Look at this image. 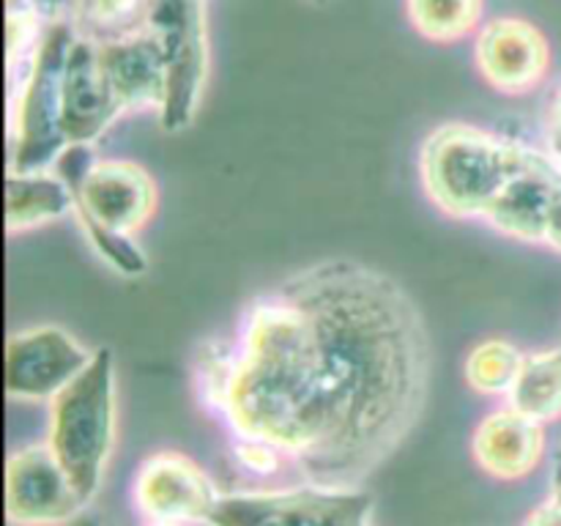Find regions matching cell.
<instances>
[{"instance_id": "1", "label": "cell", "mask_w": 561, "mask_h": 526, "mask_svg": "<svg viewBox=\"0 0 561 526\" xmlns=\"http://www.w3.org/2000/svg\"><path fill=\"white\" fill-rule=\"evenodd\" d=\"M431 340L414 299L356 261L299 268L247 301L217 414L307 482L356 485L422 414Z\"/></svg>"}, {"instance_id": "2", "label": "cell", "mask_w": 561, "mask_h": 526, "mask_svg": "<svg viewBox=\"0 0 561 526\" xmlns=\"http://www.w3.org/2000/svg\"><path fill=\"white\" fill-rule=\"evenodd\" d=\"M524 142L474 124L436 126L422 140L420 181L438 211L458 219H485L502 186L524 157Z\"/></svg>"}, {"instance_id": "3", "label": "cell", "mask_w": 561, "mask_h": 526, "mask_svg": "<svg viewBox=\"0 0 561 526\" xmlns=\"http://www.w3.org/2000/svg\"><path fill=\"white\" fill-rule=\"evenodd\" d=\"M49 449L88 504L102 488L115 444V362L96 348L85 370L49 400Z\"/></svg>"}, {"instance_id": "4", "label": "cell", "mask_w": 561, "mask_h": 526, "mask_svg": "<svg viewBox=\"0 0 561 526\" xmlns=\"http://www.w3.org/2000/svg\"><path fill=\"white\" fill-rule=\"evenodd\" d=\"M75 38L71 22L49 25L27 69L9 80V170H47L69 146L64 135V77Z\"/></svg>"}, {"instance_id": "5", "label": "cell", "mask_w": 561, "mask_h": 526, "mask_svg": "<svg viewBox=\"0 0 561 526\" xmlns=\"http://www.w3.org/2000/svg\"><path fill=\"white\" fill-rule=\"evenodd\" d=\"M75 195V214L88 241L110 233L135 236L157 211V184L131 159H96L85 142H69L53 164Z\"/></svg>"}, {"instance_id": "6", "label": "cell", "mask_w": 561, "mask_h": 526, "mask_svg": "<svg viewBox=\"0 0 561 526\" xmlns=\"http://www.w3.org/2000/svg\"><path fill=\"white\" fill-rule=\"evenodd\" d=\"M206 526H373V496L356 485L228 491Z\"/></svg>"}, {"instance_id": "7", "label": "cell", "mask_w": 561, "mask_h": 526, "mask_svg": "<svg viewBox=\"0 0 561 526\" xmlns=\"http://www.w3.org/2000/svg\"><path fill=\"white\" fill-rule=\"evenodd\" d=\"M148 31L168 60V96L159 121L168 132H181L195 121L208 80L206 0H153Z\"/></svg>"}, {"instance_id": "8", "label": "cell", "mask_w": 561, "mask_h": 526, "mask_svg": "<svg viewBox=\"0 0 561 526\" xmlns=\"http://www.w3.org/2000/svg\"><path fill=\"white\" fill-rule=\"evenodd\" d=\"M88 502L47 442L14 449L5 464V515L14 526H69Z\"/></svg>"}, {"instance_id": "9", "label": "cell", "mask_w": 561, "mask_h": 526, "mask_svg": "<svg viewBox=\"0 0 561 526\" xmlns=\"http://www.w3.org/2000/svg\"><path fill=\"white\" fill-rule=\"evenodd\" d=\"M93 351L53 323L20 329L5 345V392L25 403H49L91 362Z\"/></svg>"}, {"instance_id": "10", "label": "cell", "mask_w": 561, "mask_h": 526, "mask_svg": "<svg viewBox=\"0 0 561 526\" xmlns=\"http://www.w3.org/2000/svg\"><path fill=\"white\" fill-rule=\"evenodd\" d=\"M222 493L197 460L175 449L148 455L131 480V502L146 521L206 524Z\"/></svg>"}, {"instance_id": "11", "label": "cell", "mask_w": 561, "mask_h": 526, "mask_svg": "<svg viewBox=\"0 0 561 526\" xmlns=\"http://www.w3.org/2000/svg\"><path fill=\"white\" fill-rule=\"evenodd\" d=\"M482 80L499 93H529L551 69V44L546 33L520 16H496L485 22L474 47Z\"/></svg>"}, {"instance_id": "12", "label": "cell", "mask_w": 561, "mask_h": 526, "mask_svg": "<svg viewBox=\"0 0 561 526\" xmlns=\"http://www.w3.org/2000/svg\"><path fill=\"white\" fill-rule=\"evenodd\" d=\"M561 190V168L548 151L524 148L518 168L488 208L485 219L510 239L546 244V225L551 203Z\"/></svg>"}, {"instance_id": "13", "label": "cell", "mask_w": 561, "mask_h": 526, "mask_svg": "<svg viewBox=\"0 0 561 526\" xmlns=\"http://www.w3.org/2000/svg\"><path fill=\"white\" fill-rule=\"evenodd\" d=\"M99 64L121 115L162 110L168 96V60L151 31L99 44Z\"/></svg>"}, {"instance_id": "14", "label": "cell", "mask_w": 561, "mask_h": 526, "mask_svg": "<svg viewBox=\"0 0 561 526\" xmlns=\"http://www.w3.org/2000/svg\"><path fill=\"white\" fill-rule=\"evenodd\" d=\"M471 455L496 480H524L546 458V425L507 403L482 416L471 436Z\"/></svg>"}, {"instance_id": "15", "label": "cell", "mask_w": 561, "mask_h": 526, "mask_svg": "<svg viewBox=\"0 0 561 526\" xmlns=\"http://www.w3.org/2000/svg\"><path fill=\"white\" fill-rule=\"evenodd\" d=\"M121 110L99 64V44L77 33L64 77V135L66 142L93 146L110 129Z\"/></svg>"}, {"instance_id": "16", "label": "cell", "mask_w": 561, "mask_h": 526, "mask_svg": "<svg viewBox=\"0 0 561 526\" xmlns=\"http://www.w3.org/2000/svg\"><path fill=\"white\" fill-rule=\"evenodd\" d=\"M75 211L69 184L47 170H9L5 179V228L9 233L58 222Z\"/></svg>"}, {"instance_id": "17", "label": "cell", "mask_w": 561, "mask_h": 526, "mask_svg": "<svg viewBox=\"0 0 561 526\" xmlns=\"http://www.w3.org/2000/svg\"><path fill=\"white\" fill-rule=\"evenodd\" d=\"M507 403L542 425L561 420V348L526 354Z\"/></svg>"}, {"instance_id": "18", "label": "cell", "mask_w": 561, "mask_h": 526, "mask_svg": "<svg viewBox=\"0 0 561 526\" xmlns=\"http://www.w3.org/2000/svg\"><path fill=\"white\" fill-rule=\"evenodd\" d=\"M526 354L507 338H485L466 354L463 378L477 395L507 398L513 392Z\"/></svg>"}, {"instance_id": "19", "label": "cell", "mask_w": 561, "mask_h": 526, "mask_svg": "<svg viewBox=\"0 0 561 526\" xmlns=\"http://www.w3.org/2000/svg\"><path fill=\"white\" fill-rule=\"evenodd\" d=\"M153 0H82L71 25L93 44L137 36L151 25Z\"/></svg>"}, {"instance_id": "20", "label": "cell", "mask_w": 561, "mask_h": 526, "mask_svg": "<svg viewBox=\"0 0 561 526\" xmlns=\"http://www.w3.org/2000/svg\"><path fill=\"white\" fill-rule=\"evenodd\" d=\"M411 25L431 42H458L480 27L485 0H405Z\"/></svg>"}, {"instance_id": "21", "label": "cell", "mask_w": 561, "mask_h": 526, "mask_svg": "<svg viewBox=\"0 0 561 526\" xmlns=\"http://www.w3.org/2000/svg\"><path fill=\"white\" fill-rule=\"evenodd\" d=\"M233 458L247 474L261 477V480H268V477L279 474V471L285 469V464H288V455H285L283 449L263 442V438H250V436H236Z\"/></svg>"}, {"instance_id": "22", "label": "cell", "mask_w": 561, "mask_h": 526, "mask_svg": "<svg viewBox=\"0 0 561 526\" xmlns=\"http://www.w3.org/2000/svg\"><path fill=\"white\" fill-rule=\"evenodd\" d=\"M9 3L22 5V9L33 11L42 22L55 25V22H71L80 11L82 0H9Z\"/></svg>"}, {"instance_id": "23", "label": "cell", "mask_w": 561, "mask_h": 526, "mask_svg": "<svg viewBox=\"0 0 561 526\" xmlns=\"http://www.w3.org/2000/svg\"><path fill=\"white\" fill-rule=\"evenodd\" d=\"M546 151L561 168V82L546 110Z\"/></svg>"}, {"instance_id": "24", "label": "cell", "mask_w": 561, "mask_h": 526, "mask_svg": "<svg viewBox=\"0 0 561 526\" xmlns=\"http://www.w3.org/2000/svg\"><path fill=\"white\" fill-rule=\"evenodd\" d=\"M524 526H561V504L553 496L537 504L529 515H526Z\"/></svg>"}, {"instance_id": "25", "label": "cell", "mask_w": 561, "mask_h": 526, "mask_svg": "<svg viewBox=\"0 0 561 526\" xmlns=\"http://www.w3.org/2000/svg\"><path fill=\"white\" fill-rule=\"evenodd\" d=\"M546 244L553 247V250L561 252V190L557 192L551 203V214H548L546 225Z\"/></svg>"}, {"instance_id": "26", "label": "cell", "mask_w": 561, "mask_h": 526, "mask_svg": "<svg viewBox=\"0 0 561 526\" xmlns=\"http://www.w3.org/2000/svg\"><path fill=\"white\" fill-rule=\"evenodd\" d=\"M551 496L561 504V458L553 464V477H551Z\"/></svg>"}, {"instance_id": "27", "label": "cell", "mask_w": 561, "mask_h": 526, "mask_svg": "<svg viewBox=\"0 0 561 526\" xmlns=\"http://www.w3.org/2000/svg\"><path fill=\"white\" fill-rule=\"evenodd\" d=\"M69 526H104V524H102V521H99V518H93V515L82 513V515H77V518L71 521Z\"/></svg>"}, {"instance_id": "28", "label": "cell", "mask_w": 561, "mask_h": 526, "mask_svg": "<svg viewBox=\"0 0 561 526\" xmlns=\"http://www.w3.org/2000/svg\"><path fill=\"white\" fill-rule=\"evenodd\" d=\"M142 526H190V524H175V521H146Z\"/></svg>"}, {"instance_id": "29", "label": "cell", "mask_w": 561, "mask_h": 526, "mask_svg": "<svg viewBox=\"0 0 561 526\" xmlns=\"http://www.w3.org/2000/svg\"><path fill=\"white\" fill-rule=\"evenodd\" d=\"M312 3H318V5H323V3H329V0H312Z\"/></svg>"}, {"instance_id": "30", "label": "cell", "mask_w": 561, "mask_h": 526, "mask_svg": "<svg viewBox=\"0 0 561 526\" xmlns=\"http://www.w3.org/2000/svg\"><path fill=\"white\" fill-rule=\"evenodd\" d=\"M557 458H561V447H559V453H557Z\"/></svg>"}]
</instances>
